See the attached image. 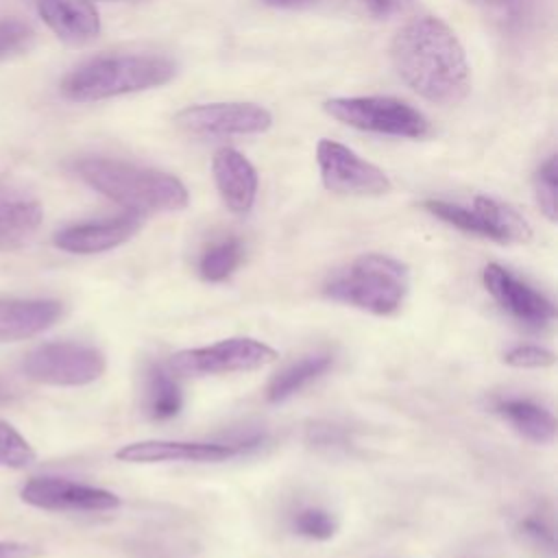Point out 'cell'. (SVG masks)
I'll list each match as a JSON object with an SVG mask.
<instances>
[{"label": "cell", "instance_id": "1", "mask_svg": "<svg viewBox=\"0 0 558 558\" xmlns=\"http://www.w3.org/2000/svg\"><path fill=\"white\" fill-rule=\"evenodd\" d=\"M390 57L401 81L436 105H458L471 87V68L458 35L438 17H418L392 39Z\"/></svg>", "mask_w": 558, "mask_h": 558}, {"label": "cell", "instance_id": "2", "mask_svg": "<svg viewBox=\"0 0 558 558\" xmlns=\"http://www.w3.org/2000/svg\"><path fill=\"white\" fill-rule=\"evenodd\" d=\"M74 172L89 187L140 216L153 211H179L190 203L185 185L161 170L118 159L87 157L74 163Z\"/></svg>", "mask_w": 558, "mask_h": 558}, {"label": "cell", "instance_id": "3", "mask_svg": "<svg viewBox=\"0 0 558 558\" xmlns=\"http://www.w3.org/2000/svg\"><path fill=\"white\" fill-rule=\"evenodd\" d=\"M174 74V61L159 54L96 57L65 74L61 94L74 102H94L166 85Z\"/></svg>", "mask_w": 558, "mask_h": 558}, {"label": "cell", "instance_id": "4", "mask_svg": "<svg viewBox=\"0 0 558 558\" xmlns=\"http://www.w3.org/2000/svg\"><path fill=\"white\" fill-rule=\"evenodd\" d=\"M408 266L390 255L366 253L325 283V296L375 316L395 314L408 294Z\"/></svg>", "mask_w": 558, "mask_h": 558}, {"label": "cell", "instance_id": "5", "mask_svg": "<svg viewBox=\"0 0 558 558\" xmlns=\"http://www.w3.org/2000/svg\"><path fill=\"white\" fill-rule=\"evenodd\" d=\"M325 111L338 122L381 135L395 137H425L429 122L412 105L392 96H355L331 98L325 102Z\"/></svg>", "mask_w": 558, "mask_h": 558}, {"label": "cell", "instance_id": "6", "mask_svg": "<svg viewBox=\"0 0 558 558\" xmlns=\"http://www.w3.org/2000/svg\"><path fill=\"white\" fill-rule=\"evenodd\" d=\"M105 368L107 360L96 347L72 340L37 344L22 360V373L46 386H87L100 379Z\"/></svg>", "mask_w": 558, "mask_h": 558}, {"label": "cell", "instance_id": "7", "mask_svg": "<svg viewBox=\"0 0 558 558\" xmlns=\"http://www.w3.org/2000/svg\"><path fill=\"white\" fill-rule=\"evenodd\" d=\"M277 360V351L255 338H225L207 347L183 349L172 355L170 368L177 375H227L257 371Z\"/></svg>", "mask_w": 558, "mask_h": 558}, {"label": "cell", "instance_id": "8", "mask_svg": "<svg viewBox=\"0 0 558 558\" xmlns=\"http://www.w3.org/2000/svg\"><path fill=\"white\" fill-rule=\"evenodd\" d=\"M323 185L342 196H381L390 192V179L381 168L362 159L351 148L320 140L316 146Z\"/></svg>", "mask_w": 558, "mask_h": 558}, {"label": "cell", "instance_id": "9", "mask_svg": "<svg viewBox=\"0 0 558 558\" xmlns=\"http://www.w3.org/2000/svg\"><path fill=\"white\" fill-rule=\"evenodd\" d=\"M174 124L192 135H248L268 131L272 116L253 102H209L181 109Z\"/></svg>", "mask_w": 558, "mask_h": 558}, {"label": "cell", "instance_id": "10", "mask_svg": "<svg viewBox=\"0 0 558 558\" xmlns=\"http://www.w3.org/2000/svg\"><path fill=\"white\" fill-rule=\"evenodd\" d=\"M20 497L33 508L57 512H107L120 506V497L107 488L78 484L54 475L31 477L22 486Z\"/></svg>", "mask_w": 558, "mask_h": 558}, {"label": "cell", "instance_id": "11", "mask_svg": "<svg viewBox=\"0 0 558 558\" xmlns=\"http://www.w3.org/2000/svg\"><path fill=\"white\" fill-rule=\"evenodd\" d=\"M482 283L497 301V305L525 327L543 329L556 318V305L545 294H541L499 264H488L484 268Z\"/></svg>", "mask_w": 558, "mask_h": 558}, {"label": "cell", "instance_id": "12", "mask_svg": "<svg viewBox=\"0 0 558 558\" xmlns=\"http://www.w3.org/2000/svg\"><path fill=\"white\" fill-rule=\"evenodd\" d=\"M255 442H192V440H137L120 447L116 458L129 464L157 462H225Z\"/></svg>", "mask_w": 558, "mask_h": 558}, {"label": "cell", "instance_id": "13", "mask_svg": "<svg viewBox=\"0 0 558 558\" xmlns=\"http://www.w3.org/2000/svg\"><path fill=\"white\" fill-rule=\"evenodd\" d=\"M142 227V216L126 211L107 220H92L63 227L54 233L52 242L57 248L74 255H94L111 251L131 240Z\"/></svg>", "mask_w": 558, "mask_h": 558}, {"label": "cell", "instance_id": "14", "mask_svg": "<svg viewBox=\"0 0 558 558\" xmlns=\"http://www.w3.org/2000/svg\"><path fill=\"white\" fill-rule=\"evenodd\" d=\"M44 209L22 187L0 181V251H17L41 227Z\"/></svg>", "mask_w": 558, "mask_h": 558}, {"label": "cell", "instance_id": "15", "mask_svg": "<svg viewBox=\"0 0 558 558\" xmlns=\"http://www.w3.org/2000/svg\"><path fill=\"white\" fill-rule=\"evenodd\" d=\"M63 314L61 301L0 296V344L20 342L50 329Z\"/></svg>", "mask_w": 558, "mask_h": 558}, {"label": "cell", "instance_id": "16", "mask_svg": "<svg viewBox=\"0 0 558 558\" xmlns=\"http://www.w3.org/2000/svg\"><path fill=\"white\" fill-rule=\"evenodd\" d=\"M211 172L227 209L233 214L251 211L257 196V172L253 163L235 148H220L214 153Z\"/></svg>", "mask_w": 558, "mask_h": 558}, {"label": "cell", "instance_id": "17", "mask_svg": "<svg viewBox=\"0 0 558 558\" xmlns=\"http://www.w3.org/2000/svg\"><path fill=\"white\" fill-rule=\"evenodd\" d=\"M46 26L68 44H87L100 31L98 11L89 0H35Z\"/></svg>", "mask_w": 558, "mask_h": 558}, {"label": "cell", "instance_id": "18", "mask_svg": "<svg viewBox=\"0 0 558 558\" xmlns=\"http://www.w3.org/2000/svg\"><path fill=\"white\" fill-rule=\"evenodd\" d=\"M495 414H499L519 436L534 445H549L556 438V418L554 414L538 405L532 399L508 397L497 399L493 405Z\"/></svg>", "mask_w": 558, "mask_h": 558}, {"label": "cell", "instance_id": "19", "mask_svg": "<svg viewBox=\"0 0 558 558\" xmlns=\"http://www.w3.org/2000/svg\"><path fill=\"white\" fill-rule=\"evenodd\" d=\"M471 209L480 216L486 229V238L493 242L512 244L527 242L532 238L530 222L508 203H501L490 196H475Z\"/></svg>", "mask_w": 558, "mask_h": 558}, {"label": "cell", "instance_id": "20", "mask_svg": "<svg viewBox=\"0 0 558 558\" xmlns=\"http://www.w3.org/2000/svg\"><path fill=\"white\" fill-rule=\"evenodd\" d=\"M333 357L329 353H312L292 362L283 371H279L266 386V399L270 403H281L303 390L307 384L318 379L329 366Z\"/></svg>", "mask_w": 558, "mask_h": 558}, {"label": "cell", "instance_id": "21", "mask_svg": "<svg viewBox=\"0 0 558 558\" xmlns=\"http://www.w3.org/2000/svg\"><path fill=\"white\" fill-rule=\"evenodd\" d=\"M183 408V395L172 373L163 366H153L146 373V412L155 421L174 418Z\"/></svg>", "mask_w": 558, "mask_h": 558}, {"label": "cell", "instance_id": "22", "mask_svg": "<svg viewBox=\"0 0 558 558\" xmlns=\"http://www.w3.org/2000/svg\"><path fill=\"white\" fill-rule=\"evenodd\" d=\"M244 255L242 242L238 238H225L207 246L198 259V275L209 283H220L229 279L240 266Z\"/></svg>", "mask_w": 558, "mask_h": 558}, {"label": "cell", "instance_id": "23", "mask_svg": "<svg viewBox=\"0 0 558 558\" xmlns=\"http://www.w3.org/2000/svg\"><path fill=\"white\" fill-rule=\"evenodd\" d=\"M35 458V449L28 440L11 423L0 421V466L26 469Z\"/></svg>", "mask_w": 558, "mask_h": 558}, {"label": "cell", "instance_id": "24", "mask_svg": "<svg viewBox=\"0 0 558 558\" xmlns=\"http://www.w3.org/2000/svg\"><path fill=\"white\" fill-rule=\"evenodd\" d=\"M534 194L541 211L547 216V220H556L558 216V157L551 155L534 177Z\"/></svg>", "mask_w": 558, "mask_h": 558}, {"label": "cell", "instance_id": "25", "mask_svg": "<svg viewBox=\"0 0 558 558\" xmlns=\"http://www.w3.org/2000/svg\"><path fill=\"white\" fill-rule=\"evenodd\" d=\"M292 527L296 534L312 538V541H329L336 530H338V521L329 510L323 508H303L294 514L292 519Z\"/></svg>", "mask_w": 558, "mask_h": 558}, {"label": "cell", "instance_id": "26", "mask_svg": "<svg viewBox=\"0 0 558 558\" xmlns=\"http://www.w3.org/2000/svg\"><path fill=\"white\" fill-rule=\"evenodd\" d=\"M35 41V31L31 24L17 17H2L0 20V61L17 57L26 52Z\"/></svg>", "mask_w": 558, "mask_h": 558}, {"label": "cell", "instance_id": "27", "mask_svg": "<svg viewBox=\"0 0 558 558\" xmlns=\"http://www.w3.org/2000/svg\"><path fill=\"white\" fill-rule=\"evenodd\" d=\"M504 362L512 368H545L556 362V355L536 344H517L504 353Z\"/></svg>", "mask_w": 558, "mask_h": 558}, {"label": "cell", "instance_id": "28", "mask_svg": "<svg viewBox=\"0 0 558 558\" xmlns=\"http://www.w3.org/2000/svg\"><path fill=\"white\" fill-rule=\"evenodd\" d=\"M517 534L521 536V541H525L527 545L536 547V549H545V551H554V532L551 525L543 521V517H525L517 523Z\"/></svg>", "mask_w": 558, "mask_h": 558}, {"label": "cell", "instance_id": "29", "mask_svg": "<svg viewBox=\"0 0 558 558\" xmlns=\"http://www.w3.org/2000/svg\"><path fill=\"white\" fill-rule=\"evenodd\" d=\"M307 442L314 447H325V449H336L347 445V434L342 427L331 425V423H314L307 429Z\"/></svg>", "mask_w": 558, "mask_h": 558}, {"label": "cell", "instance_id": "30", "mask_svg": "<svg viewBox=\"0 0 558 558\" xmlns=\"http://www.w3.org/2000/svg\"><path fill=\"white\" fill-rule=\"evenodd\" d=\"M377 15H397L414 7V0H362Z\"/></svg>", "mask_w": 558, "mask_h": 558}, {"label": "cell", "instance_id": "31", "mask_svg": "<svg viewBox=\"0 0 558 558\" xmlns=\"http://www.w3.org/2000/svg\"><path fill=\"white\" fill-rule=\"evenodd\" d=\"M37 549L20 541H0V558H33Z\"/></svg>", "mask_w": 558, "mask_h": 558}, {"label": "cell", "instance_id": "32", "mask_svg": "<svg viewBox=\"0 0 558 558\" xmlns=\"http://www.w3.org/2000/svg\"><path fill=\"white\" fill-rule=\"evenodd\" d=\"M262 2H266L270 7H301V4L312 2V0H262Z\"/></svg>", "mask_w": 558, "mask_h": 558}, {"label": "cell", "instance_id": "33", "mask_svg": "<svg viewBox=\"0 0 558 558\" xmlns=\"http://www.w3.org/2000/svg\"><path fill=\"white\" fill-rule=\"evenodd\" d=\"M473 2H482V4H506L510 0H473Z\"/></svg>", "mask_w": 558, "mask_h": 558}]
</instances>
